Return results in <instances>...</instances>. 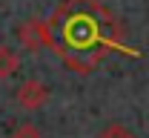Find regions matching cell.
I'll return each instance as SVG.
<instances>
[{
  "mask_svg": "<svg viewBox=\"0 0 149 138\" xmlns=\"http://www.w3.org/2000/svg\"><path fill=\"white\" fill-rule=\"evenodd\" d=\"M46 26L49 49L77 75H89L115 52L138 55L126 46V29L103 0H60Z\"/></svg>",
  "mask_w": 149,
  "mask_h": 138,
  "instance_id": "6da1fadb",
  "label": "cell"
},
{
  "mask_svg": "<svg viewBox=\"0 0 149 138\" xmlns=\"http://www.w3.org/2000/svg\"><path fill=\"white\" fill-rule=\"evenodd\" d=\"M17 40H20V46L29 49V52H43L49 46V26H46V20L32 18V20H26V23H20Z\"/></svg>",
  "mask_w": 149,
  "mask_h": 138,
  "instance_id": "7a4b0ae2",
  "label": "cell"
},
{
  "mask_svg": "<svg viewBox=\"0 0 149 138\" xmlns=\"http://www.w3.org/2000/svg\"><path fill=\"white\" fill-rule=\"evenodd\" d=\"M17 104L23 106V109H40L46 101H49V86L43 83V81H37V78H29V81H23L17 86Z\"/></svg>",
  "mask_w": 149,
  "mask_h": 138,
  "instance_id": "3957f363",
  "label": "cell"
},
{
  "mask_svg": "<svg viewBox=\"0 0 149 138\" xmlns=\"http://www.w3.org/2000/svg\"><path fill=\"white\" fill-rule=\"evenodd\" d=\"M20 69V55L9 46H0V78H12Z\"/></svg>",
  "mask_w": 149,
  "mask_h": 138,
  "instance_id": "277c9868",
  "label": "cell"
},
{
  "mask_svg": "<svg viewBox=\"0 0 149 138\" xmlns=\"http://www.w3.org/2000/svg\"><path fill=\"white\" fill-rule=\"evenodd\" d=\"M97 138H135V132H132L129 127H123V124L112 121V124H106V127L97 132Z\"/></svg>",
  "mask_w": 149,
  "mask_h": 138,
  "instance_id": "5b68a950",
  "label": "cell"
},
{
  "mask_svg": "<svg viewBox=\"0 0 149 138\" xmlns=\"http://www.w3.org/2000/svg\"><path fill=\"white\" fill-rule=\"evenodd\" d=\"M12 138H43V135H40V130H37L35 124L26 121V124H17V127L12 130Z\"/></svg>",
  "mask_w": 149,
  "mask_h": 138,
  "instance_id": "8992f818",
  "label": "cell"
}]
</instances>
